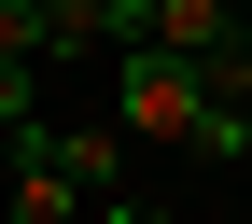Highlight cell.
Listing matches in <instances>:
<instances>
[{
  "instance_id": "7a4b0ae2",
  "label": "cell",
  "mask_w": 252,
  "mask_h": 224,
  "mask_svg": "<svg viewBox=\"0 0 252 224\" xmlns=\"http://www.w3.org/2000/svg\"><path fill=\"white\" fill-rule=\"evenodd\" d=\"M14 154H28V168H70L84 196H112V154H126V126H28Z\"/></svg>"
},
{
  "instance_id": "277c9868",
  "label": "cell",
  "mask_w": 252,
  "mask_h": 224,
  "mask_svg": "<svg viewBox=\"0 0 252 224\" xmlns=\"http://www.w3.org/2000/svg\"><path fill=\"white\" fill-rule=\"evenodd\" d=\"M28 126H42V70H28V56H0V140H28Z\"/></svg>"
},
{
  "instance_id": "5b68a950",
  "label": "cell",
  "mask_w": 252,
  "mask_h": 224,
  "mask_svg": "<svg viewBox=\"0 0 252 224\" xmlns=\"http://www.w3.org/2000/svg\"><path fill=\"white\" fill-rule=\"evenodd\" d=\"M84 224H168V210H154V196H98Z\"/></svg>"
},
{
  "instance_id": "6da1fadb",
  "label": "cell",
  "mask_w": 252,
  "mask_h": 224,
  "mask_svg": "<svg viewBox=\"0 0 252 224\" xmlns=\"http://www.w3.org/2000/svg\"><path fill=\"white\" fill-rule=\"evenodd\" d=\"M112 112H126V140H182V154H210V168L252 154V98H224L210 70H182V56H154V42L112 56Z\"/></svg>"
},
{
  "instance_id": "3957f363",
  "label": "cell",
  "mask_w": 252,
  "mask_h": 224,
  "mask_svg": "<svg viewBox=\"0 0 252 224\" xmlns=\"http://www.w3.org/2000/svg\"><path fill=\"white\" fill-rule=\"evenodd\" d=\"M84 210H98V196H84L70 168H28V154H14V224H84Z\"/></svg>"
}]
</instances>
